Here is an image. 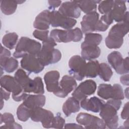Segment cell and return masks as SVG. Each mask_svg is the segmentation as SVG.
<instances>
[{"label": "cell", "mask_w": 129, "mask_h": 129, "mask_svg": "<svg viewBox=\"0 0 129 129\" xmlns=\"http://www.w3.org/2000/svg\"><path fill=\"white\" fill-rule=\"evenodd\" d=\"M128 32V12L126 11L122 22L113 25L105 38L106 46L110 49H118L122 45L123 37Z\"/></svg>", "instance_id": "1"}, {"label": "cell", "mask_w": 129, "mask_h": 129, "mask_svg": "<svg viewBox=\"0 0 129 129\" xmlns=\"http://www.w3.org/2000/svg\"><path fill=\"white\" fill-rule=\"evenodd\" d=\"M99 15L96 12H92L85 15L81 22L82 31L85 34L95 31V28L99 20Z\"/></svg>", "instance_id": "16"}, {"label": "cell", "mask_w": 129, "mask_h": 129, "mask_svg": "<svg viewBox=\"0 0 129 129\" xmlns=\"http://www.w3.org/2000/svg\"><path fill=\"white\" fill-rule=\"evenodd\" d=\"M102 36L101 34L95 33L85 34L84 41L81 44V48L89 46H97L101 42Z\"/></svg>", "instance_id": "25"}, {"label": "cell", "mask_w": 129, "mask_h": 129, "mask_svg": "<svg viewBox=\"0 0 129 129\" xmlns=\"http://www.w3.org/2000/svg\"><path fill=\"white\" fill-rule=\"evenodd\" d=\"M18 60L12 57L8 58L3 64L1 65V69H3L6 72L11 73L14 72L18 67Z\"/></svg>", "instance_id": "33"}, {"label": "cell", "mask_w": 129, "mask_h": 129, "mask_svg": "<svg viewBox=\"0 0 129 129\" xmlns=\"http://www.w3.org/2000/svg\"><path fill=\"white\" fill-rule=\"evenodd\" d=\"M125 1H114V5L110 14L113 20L116 22L122 21L126 12V7Z\"/></svg>", "instance_id": "22"}, {"label": "cell", "mask_w": 129, "mask_h": 129, "mask_svg": "<svg viewBox=\"0 0 129 129\" xmlns=\"http://www.w3.org/2000/svg\"><path fill=\"white\" fill-rule=\"evenodd\" d=\"M56 45V42L50 36L46 40L42 42L41 49L37 57L44 66L55 63L60 60V51L54 48Z\"/></svg>", "instance_id": "4"}, {"label": "cell", "mask_w": 129, "mask_h": 129, "mask_svg": "<svg viewBox=\"0 0 129 129\" xmlns=\"http://www.w3.org/2000/svg\"><path fill=\"white\" fill-rule=\"evenodd\" d=\"M60 90L55 95L60 98H65L77 86L76 79L72 76H63L59 82Z\"/></svg>", "instance_id": "18"}, {"label": "cell", "mask_w": 129, "mask_h": 129, "mask_svg": "<svg viewBox=\"0 0 129 129\" xmlns=\"http://www.w3.org/2000/svg\"><path fill=\"white\" fill-rule=\"evenodd\" d=\"M1 128H22V127L18 123L15 122L9 124H4V125H2L1 126Z\"/></svg>", "instance_id": "43"}, {"label": "cell", "mask_w": 129, "mask_h": 129, "mask_svg": "<svg viewBox=\"0 0 129 129\" xmlns=\"http://www.w3.org/2000/svg\"><path fill=\"white\" fill-rule=\"evenodd\" d=\"M86 61L82 56L75 55L69 61V74L78 81H82L85 77V71Z\"/></svg>", "instance_id": "9"}, {"label": "cell", "mask_w": 129, "mask_h": 129, "mask_svg": "<svg viewBox=\"0 0 129 129\" xmlns=\"http://www.w3.org/2000/svg\"><path fill=\"white\" fill-rule=\"evenodd\" d=\"M97 95L104 100L109 99L123 100L124 95L122 87L118 84H100L97 89Z\"/></svg>", "instance_id": "8"}, {"label": "cell", "mask_w": 129, "mask_h": 129, "mask_svg": "<svg viewBox=\"0 0 129 129\" xmlns=\"http://www.w3.org/2000/svg\"><path fill=\"white\" fill-rule=\"evenodd\" d=\"M59 73L56 70L49 71L44 75V81L47 91L52 92L54 95L59 91Z\"/></svg>", "instance_id": "17"}, {"label": "cell", "mask_w": 129, "mask_h": 129, "mask_svg": "<svg viewBox=\"0 0 129 129\" xmlns=\"http://www.w3.org/2000/svg\"><path fill=\"white\" fill-rule=\"evenodd\" d=\"M76 121L86 128L104 129L106 127L102 118L87 113H79L77 116Z\"/></svg>", "instance_id": "11"}, {"label": "cell", "mask_w": 129, "mask_h": 129, "mask_svg": "<svg viewBox=\"0 0 129 129\" xmlns=\"http://www.w3.org/2000/svg\"><path fill=\"white\" fill-rule=\"evenodd\" d=\"M49 36L58 43L79 42L83 38V32L78 27L69 30L55 29L50 31Z\"/></svg>", "instance_id": "6"}, {"label": "cell", "mask_w": 129, "mask_h": 129, "mask_svg": "<svg viewBox=\"0 0 129 129\" xmlns=\"http://www.w3.org/2000/svg\"><path fill=\"white\" fill-rule=\"evenodd\" d=\"M121 117L123 119H128V102H126L124 105L120 114Z\"/></svg>", "instance_id": "40"}, {"label": "cell", "mask_w": 129, "mask_h": 129, "mask_svg": "<svg viewBox=\"0 0 129 129\" xmlns=\"http://www.w3.org/2000/svg\"><path fill=\"white\" fill-rule=\"evenodd\" d=\"M80 109V101L73 97L68 98L63 103L62 110L66 116H69L72 113L78 112Z\"/></svg>", "instance_id": "24"}, {"label": "cell", "mask_w": 129, "mask_h": 129, "mask_svg": "<svg viewBox=\"0 0 129 129\" xmlns=\"http://www.w3.org/2000/svg\"><path fill=\"white\" fill-rule=\"evenodd\" d=\"M0 121L1 124L3 122L5 123V124H9L15 122L13 115L11 113L8 112L1 114Z\"/></svg>", "instance_id": "37"}, {"label": "cell", "mask_w": 129, "mask_h": 129, "mask_svg": "<svg viewBox=\"0 0 129 129\" xmlns=\"http://www.w3.org/2000/svg\"><path fill=\"white\" fill-rule=\"evenodd\" d=\"M14 77L25 92L36 94L44 93V85L40 77H37L32 80L22 69H19L16 71Z\"/></svg>", "instance_id": "3"}, {"label": "cell", "mask_w": 129, "mask_h": 129, "mask_svg": "<svg viewBox=\"0 0 129 129\" xmlns=\"http://www.w3.org/2000/svg\"><path fill=\"white\" fill-rule=\"evenodd\" d=\"M54 115L51 111L38 107L31 109L30 118L34 122H41L44 128H51Z\"/></svg>", "instance_id": "13"}, {"label": "cell", "mask_w": 129, "mask_h": 129, "mask_svg": "<svg viewBox=\"0 0 129 129\" xmlns=\"http://www.w3.org/2000/svg\"><path fill=\"white\" fill-rule=\"evenodd\" d=\"M128 73L126 75H124L120 77V81L124 85L128 86L129 85V81H128Z\"/></svg>", "instance_id": "44"}, {"label": "cell", "mask_w": 129, "mask_h": 129, "mask_svg": "<svg viewBox=\"0 0 129 129\" xmlns=\"http://www.w3.org/2000/svg\"><path fill=\"white\" fill-rule=\"evenodd\" d=\"M65 124V119L63 118L59 113L54 116L52 122H51V128H62L63 127Z\"/></svg>", "instance_id": "35"}, {"label": "cell", "mask_w": 129, "mask_h": 129, "mask_svg": "<svg viewBox=\"0 0 129 129\" xmlns=\"http://www.w3.org/2000/svg\"><path fill=\"white\" fill-rule=\"evenodd\" d=\"M109 63L118 74H125L129 72L128 57L123 58L119 51H113L107 56Z\"/></svg>", "instance_id": "10"}, {"label": "cell", "mask_w": 129, "mask_h": 129, "mask_svg": "<svg viewBox=\"0 0 129 129\" xmlns=\"http://www.w3.org/2000/svg\"><path fill=\"white\" fill-rule=\"evenodd\" d=\"M1 86L7 91L12 93V98L17 102L23 101L27 93L25 92L15 77L10 75L2 76L0 79Z\"/></svg>", "instance_id": "7"}, {"label": "cell", "mask_w": 129, "mask_h": 129, "mask_svg": "<svg viewBox=\"0 0 129 129\" xmlns=\"http://www.w3.org/2000/svg\"><path fill=\"white\" fill-rule=\"evenodd\" d=\"M99 64L100 63L97 60H90L86 63L85 77L90 78H96L98 75Z\"/></svg>", "instance_id": "27"}, {"label": "cell", "mask_w": 129, "mask_h": 129, "mask_svg": "<svg viewBox=\"0 0 129 129\" xmlns=\"http://www.w3.org/2000/svg\"><path fill=\"white\" fill-rule=\"evenodd\" d=\"M18 39V35L15 32L6 34L3 37L2 43L4 45L10 49L14 48Z\"/></svg>", "instance_id": "30"}, {"label": "cell", "mask_w": 129, "mask_h": 129, "mask_svg": "<svg viewBox=\"0 0 129 129\" xmlns=\"http://www.w3.org/2000/svg\"><path fill=\"white\" fill-rule=\"evenodd\" d=\"M31 109L25 106L23 103L21 104L17 109L18 119L22 121H26L30 117Z\"/></svg>", "instance_id": "32"}, {"label": "cell", "mask_w": 129, "mask_h": 129, "mask_svg": "<svg viewBox=\"0 0 129 129\" xmlns=\"http://www.w3.org/2000/svg\"><path fill=\"white\" fill-rule=\"evenodd\" d=\"M18 4V1H1V10L4 14L10 15L15 12Z\"/></svg>", "instance_id": "29"}, {"label": "cell", "mask_w": 129, "mask_h": 129, "mask_svg": "<svg viewBox=\"0 0 129 129\" xmlns=\"http://www.w3.org/2000/svg\"><path fill=\"white\" fill-rule=\"evenodd\" d=\"M50 11L45 10L39 13L35 18L33 23L35 28L39 30H47L50 25Z\"/></svg>", "instance_id": "23"}, {"label": "cell", "mask_w": 129, "mask_h": 129, "mask_svg": "<svg viewBox=\"0 0 129 129\" xmlns=\"http://www.w3.org/2000/svg\"><path fill=\"white\" fill-rule=\"evenodd\" d=\"M45 96L43 94L32 95L27 94L23 100V103L30 109L36 107H42L45 104Z\"/></svg>", "instance_id": "21"}, {"label": "cell", "mask_w": 129, "mask_h": 129, "mask_svg": "<svg viewBox=\"0 0 129 129\" xmlns=\"http://www.w3.org/2000/svg\"><path fill=\"white\" fill-rule=\"evenodd\" d=\"M48 33L49 31L48 30H39L36 29L33 32V35L35 38L39 39L43 42L49 38Z\"/></svg>", "instance_id": "36"}, {"label": "cell", "mask_w": 129, "mask_h": 129, "mask_svg": "<svg viewBox=\"0 0 129 129\" xmlns=\"http://www.w3.org/2000/svg\"><path fill=\"white\" fill-rule=\"evenodd\" d=\"M114 1H103L99 3L98 10L102 14H106L110 12L113 7Z\"/></svg>", "instance_id": "34"}, {"label": "cell", "mask_w": 129, "mask_h": 129, "mask_svg": "<svg viewBox=\"0 0 129 129\" xmlns=\"http://www.w3.org/2000/svg\"><path fill=\"white\" fill-rule=\"evenodd\" d=\"M20 64L22 69L34 74L40 73L44 67L36 56L30 54L24 56L20 61Z\"/></svg>", "instance_id": "15"}, {"label": "cell", "mask_w": 129, "mask_h": 129, "mask_svg": "<svg viewBox=\"0 0 129 129\" xmlns=\"http://www.w3.org/2000/svg\"><path fill=\"white\" fill-rule=\"evenodd\" d=\"M11 52L7 48L4 47L1 45V55H0V65H2L4 62L11 56Z\"/></svg>", "instance_id": "38"}, {"label": "cell", "mask_w": 129, "mask_h": 129, "mask_svg": "<svg viewBox=\"0 0 129 129\" xmlns=\"http://www.w3.org/2000/svg\"><path fill=\"white\" fill-rule=\"evenodd\" d=\"M48 3L49 5L48 8L49 9L54 10L55 8L58 7L61 5V1H48Z\"/></svg>", "instance_id": "41"}, {"label": "cell", "mask_w": 129, "mask_h": 129, "mask_svg": "<svg viewBox=\"0 0 129 129\" xmlns=\"http://www.w3.org/2000/svg\"><path fill=\"white\" fill-rule=\"evenodd\" d=\"M50 25L53 27H60L65 30L71 29L77 23V21L61 15L58 11L50 12Z\"/></svg>", "instance_id": "14"}, {"label": "cell", "mask_w": 129, "mask_h": 129, "mask_svg": "<svg viewBox=\"0 0 129 129\" xmlns=\"http://www.w3.org/2000/svg\"><path fill=\"white\" fill-rule=\"evenodd\" d=\"M97 85L92 80H87L81 82L73 91L72 95L79 101L87 98L88 96L94 94Z\"/></svg>", "instance_id": "12"}, {"label": "cell", "mask_w": 129, "mask_h": 129, "mask_svg": "<svg viewBox=\"0 0 129 129\" xmlns=\"http://www.w3.org/2000/svg\"><path fill=\"white\" fill-rule=\"evenodd\" d=\"M122 104L121 100L110 99L104 104L100 111L99 115L104 121L106 126L110 129L117 127L118 116L117 111Z\"/></svg>", "instance_id": "2"}, {"label": "cell", "mask_w": 129, "mask_h": 129, "mask_svg": "<svg viewBox=\"0 0 129 129\" xmlns=\"http://www.w3.org/2000/svg\"><path fill=\"white\" fill-rule=\"evenodd\" d=\"M100 20L108 26H109V25L113 22V20L110 14V12L102 16L100 19Z\"/></svg>", "instance_id": "39"}, {"label": "cell", "mask_w": 129, "mask_h": 129, "mask_svg": "<svg viewBox=\"0 0 129 129\" xmlns=\"http://www.w3.org/2000/svg\"><path fill=\"white\" fill-rule=\"evenodd\" d=\"M58 11L61 15L71 18H78L81 13V11L75 1L62 3Z\"/></svg>", "instance_id": "19"}, {"label": "cell", "mask_w": 129, "mask_h": 129, "mask_svg": "<svg viewBox=\"0 0 129 129\" xmlns=\"http://www.w3.org/2000/svg\"><path fill=\"white\" fill-rule=\"evenodd\" d=\"M41 47V44L38 41L27 37H22L17 44L13 56L16 58L23 57L28 54L37 56Z\"/></svg>", "instance_id": "5"}, {"label": "cell", "mask_w": 129, "mask_h": 129, "mask_svg": "<svg viewBox=\"0 0 129 129\" xmlns=\"http://www.w3.org/2000/svg\"><path fill=\"white\" fill-rule=\"evenodd\" d=\"M78 4L81 11L84 13L88 14L92 12L96 11L97 4L99 3L101 1H75Z\"/></svg>", "instance_id": "28"}, {"label": "cell", "mask_w": 129, "mask_h": 129, "mask_svg": "<svg viewBox=\"0 0 129 129\" xmlns=\"http://www.w3.org/2000/svg\"><path fill=\"white\" fill-rule=\"evenodd\" d=\"M112 75V71L108 64L104 62L100 63L98 75L102 80L105 82H108L110 80Z\"/></svg>", "instance_id": "31"}, {"label": "cell", "mask_w": 129, "mask_h": 129, "mask_svg": "<svg viewBox=\"0 0 129 129\" xmlns=\"http://www.w3.org/2000/svg\"><path fill=\"white\" fill-rule=\"evenodd\" d=\"M105 102L99 98L93 96L89 99L85 98L80 101V105L82 108L93 112H99Z\"/></svg>", "instance_id": "20"}, {"label": "cell", "mask_w": 129, "mask_h": 129, "mask_svg": "<svg viewBox=\"0 0 129 129\" xmlns=\"http://www.w3.org/2000/svg\"><path fill=\"white\" fill-rule=\"evenodd\" d=\"M128 88H127V90H126V91H127V92H126V91H125V90L124 91V92L126 94V95H125V97H126V98H127V99H128Z\"/></svg>", "instance_id": "46"}, {"label": "cell", "mask_w": 129, "mask_h": 129, "mask_svg": "<svg viewBox=\"0 0 129 129\" xmlns=\"http://www.w3.org/2000/svg\"><path fill=\"white\" fill-rule=\"evenodd\" d=\"M64 127L65 128H83L81 125H79L75 123H69L64 124Z\"/></svg>", "instance_id": "45"}, {"label": "cell", "mask_w": 129, "mask_h": 129, "mask_svg": "<svg viewBox=\"0 0 129 129\" xmlns=\"http://www.w3.org/2000/svg\"><path fill=\"white\" fill-rule=\"evenodd\" d=\"M101 53L100 48L97 46H89L82 48L81 56L85 60H92L98 58Z\"/></svg>", "instance_id": "26"}, {"label": "cell", "mask_w": 129, "mask_h": 129, "mask_svg": "<svg viewBox=\"0 0 129 129\" xmlns=\"http://www.w3.org/2000/svg\"><path fill=\"white\" fill-rule=\"evenodd\" d=\"M1 100L5 99L6 100H8L10 98V92L7 91L5 89L1 87Z\"/></svg>", "instance_id": "42"}]
</instances>
